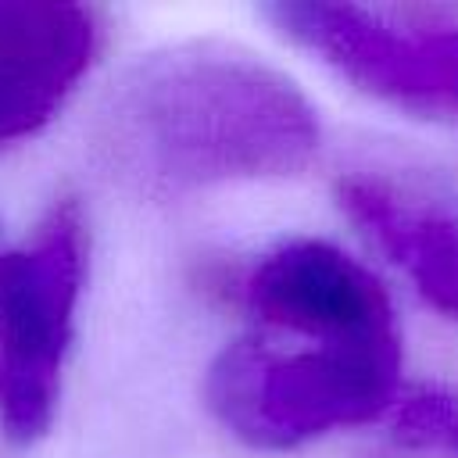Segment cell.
Wrapping results in <instances>:
<instances>
[{"instance_id":"3957f363","label":"cell","mask_w":458,"mask_h":458,"mask_svg":"<svg viewBox=\"0 0 458 458\" xmlns=\"http://www.w3.org/2000/svg\"><path fill=\"white\" fill-rule=\"evenodd\" d=\"M86 276V222L64 197L32 240L0 250V429L39 440L57 411Z\"/></svg>"},{"instance_id":"ba28073f","label":"cell","mask_w":458,"mask_h":458,"mask_svg":"<svg viewBox=\"0 0 458 458\" xmlns=\"http://www.w3.org/2000/svg\"><path fill=\"white\" fill-rule=\"evenodd\" d=\"M394 437L411 451L458 458V386H422L397 397Z\"/></svg>"},{"instance_id":"5b68a950","label":"cell","mask_w":458,"mask_h":458,"mask_svg":"<svg viewBox=\"0 0 458 458\" xmlns=\"http://www.w3.org/2000/svg\"><path fill=\"white\" fill-rule=\"evenodd\" d=\"M236 301L265 336L297 344L394 340V304L383 283L329 240H286L236 283Z\"/></svg>"},{"instance_id":"8992f818","label":"cell","mask_w":458,"mask_h":458,"mask_svg":"<svg viewBox=\"0 0 458 458\" xmlns=\"http://www.w3.org/2000/svg\"><path fill=\"white\" fill-rule=\"evenodd\" d=\"M336 200L429 308L458 318V175L419 161L340 172Z\"/></svg>"},{"instance_id":"7a4b0ae2","label":"cell","mask_w":458,"mask_h":458,"mask_svg":"<svg viewBox=\"0 0 458 458\" xmlns=\"http://www.w3.org/2000/svg\"><path fill=\"white\" fill-rule=\"evenodd\" d=\"M401 397V336L297 344L265 333L229 344L204 376L211 415L243 444L286 451L372 422Z\"/></svg>"},{"instance_id":"52a82bcc","label":"cell","mask_w":458,"mask_h":458,"mask_svg":"<svg viewBox=\"0 0 458 458\" xmlns=\"http://www.w3.org/2000/svg\"><path fill=\"white\" fill-rule=\"evenodd\" d=\"M100 18L75 4L0 0V143L39 132L100 54Z\"/></svg>"},{"instance_id":"277c9868","label":"cell","mask_w":458,"mask_h":458,"mask_svg":"<svg viewBox=\"0 0 458 458\" xmlns=\"http://www.w3.org/2000/svg\"><path fill=\"white\" fill-rule=\"evenodd\" d=\"M272 25L354 89L422 114L458 118V25L433 11L276 4Z\"/></svg>"},{"instance_id":"6da1fadb","label":"cell","mask_w":458,"mask_h":458,"mask_svg":"<svg viewBox=\"0 0 458 458\" xmlns=\"http://www.w3.org/2000/svg\"><path fill=\"white\" fill-rule=\"evenodd\" d=\"M100 168L150 197L304 172L322 147L308 97L272 64L222 43L136 61L93 122Z\"/></svg>"}]
</instances>
